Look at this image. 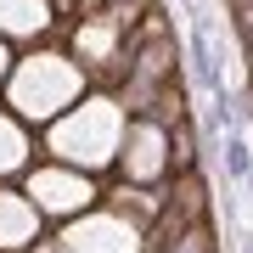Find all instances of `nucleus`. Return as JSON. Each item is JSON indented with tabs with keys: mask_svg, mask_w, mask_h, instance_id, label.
<instances>
[{
	"mask_svg": "<svg viewBox=\"0 0 253 253\" xmlns=\"http://www.w3.org/2000/svg\"><path fill=\"white\" fill-rule=\"evenodd\" d=\"M242 253H253V236H242Z\"/></svg>",
	"mask_w": 253,
	"mask_h": 253,
	"instance_id": "obj_4",
	"label": "nucleus"
},
{
	"mask_svg": "<svg viewBox=\"0 0 253 253\" xmlns=\"http://www.w3.org/2000/svg\"><path fill=\"white\" fill-rule=\"evenodd\" d=\"M40 191H45V203H51V208H73L79 197H90L84 186H73V180H56V174H34V197H40Z\"/></svg>",
	"mask_w": 253,
	"mask_h": 253,
	"instance_id": "obj_3",
	"label": "nucleus"
},
{
	"mask_svg": "<svg viewBox=\"0 0 253 253\" xmlns=\"http://www.w3.org/2000/svg\"><path fill=\"white\" fill-rule=\"evenodd\" d=\"M225 174L231 180H253V146L242 141V129H225Z\"/></svg>",
	"mask_w": 253,
	"mask_h": 253,
	"instance_id": "obj_2",
	"label": "nucleus"
},
{
	"mask_svg": "<svg viewBox=\"0 0 253 253\" xmlns=\"http://www.w3.org/2000/svg\"><path fill=\"white\" fill-rule=\"evenodd\" d=\"M28 236H34V214H28L17 197H0V242L17 248V242H28Z\"/></svg>",
	"mask_w": 253,
	"mask_h": 253,
	"instance_id": "obj_1",
	"label": "nucleus"
}]
</instances>
